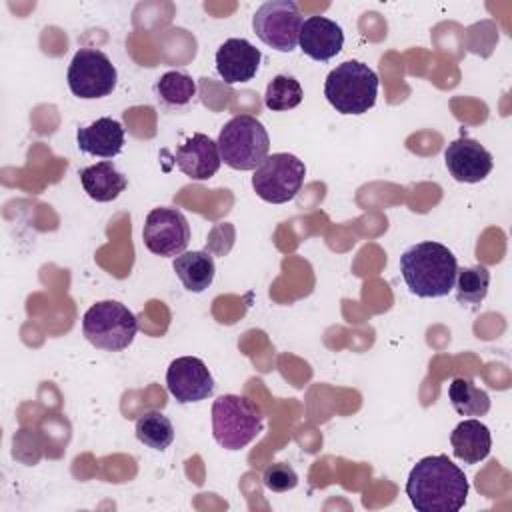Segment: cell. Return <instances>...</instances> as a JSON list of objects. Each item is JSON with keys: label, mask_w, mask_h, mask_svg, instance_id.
I'll return each mask as SVG.
<instances>
[{"label": "cell", "mask_w": 512, "mask_h": 512, "mask_svg": "<svg viewBox=\"0 0 512 512\" xmlns=\"http://www.w3.org/2000/svg\"><path fill=\"white\" fill-rule=\"evenodd\" d=\"M406 496L418 512H458L466 504L468 480L448 456H426L410 470Z\"/></svg>", "instance_id": "cell-1"}, {"label": "cell", "mask_w": 512, "mask_h": 512, "mask_svg": "<svg viewBox=\"0 0 512 512\" xmlns=\"http://www.w3.org/2000/svg\"><path fill=\"white\" fill-rule=\"evenodd\" d=\"M458 262L440 242H418L400 256V274L418 298H442L454 290Z\"/></svg>", "instance_id": "cell-2"}, {"label": "cell", "mask_w": 512, "mask_h": 512, "mask_svg": "<svg viewBox=\"0 0 512 512\" xmlns=\"http://www.w3.org/2000/svg\"><path fill=\"white\" fill-rule=\"evenodd\" d=\"M378 74L360 60H346L330 70L324 82L328 104L340 114H364L376 104Z\"/></svg>", "instance_id": "cell-3"}, {"label": "cell", "mask_w": 512, "mask_h": 512, "mask_svg": "<svg viewBox=\"0 0 512 512\" xmlns=\"http://www.w3.org/2000/svg\"><path fill=\"white\" fill-rule=\"evenodd\" d=\"M216 144L222 162L234 170H256L270 150V138L264 124L250 114H238L228 120L222 126Z\"/></svg>", "instance_id": "cell-4"}, {"label": "cell", "mask_w": 512, "mask_h": 512, "mask_svg": "<svg viewBox=\"0 0 512 512\" xmlns=\"http://www.w3.org/2000/svg\"><path fill=\"white\" fill-rule=\"evenodd\" d=\"M264 428L260 408L240 394H222L212 404V436L226 450L248 446Z\"/></svg>", "instance_id": "cell-5"}, {"label": "cell", "mask_w": 512, "mask_h": 512, "mask_svg": "<svg viewBox=\"0 0 512 512\" xmlns=\"http://www.w3.org/2000/svg\"><path fill=\"white\" fill-rule=\"evenodd\" d=\"M136 332V316L116 300H100L92 304L82 318L84 338L100 350L120 352L132 344Z\"/></svg>", "instance_id": "cell-6"}, {"label": "cell", "mask_w": 512, "mask_h": 512, "mask_svg": "<svg viewBox=\"0 0 512 512\" xmlns=\"http://www.w3.org/2000/svg\"><path fill=\"white\" fill-rule=\"evenodd\" d=\"M306 176L304 162L288 152H276L266 156V160L254 170L252 188L264 202L284 204L292 200Z\"/></svg>", "instance_id": "cell-7"}, {"label": "cell", "mask_w": 512, "mask_h": 512, "mask_svg": "<svg viewBox=\"0 0 512 512\" xmlns=\"http://www.w3.org/2000/svg\"><path fill=\"white\" fill-rule=\"evenodd\" d=\"M68 88L82 100L104 98L116 88L118 72L112 60L96 48H80L68 66Z\"/></svg>", "instance_id": "cell-8"}, {"label": "cell", "mask_w": 512, "mask_h": 512, "mask_svg": "<svg viewBox=\"0 0 512 512\" xmlns=\"http://www.w3.org/2000/svg\"><path fill=\"white\" fill-rule=\"evenodd\" d=\"M302 16L290 0L264 2L252 16L254 34L278 52H292L298 46Z\"/></svg>", "instance_id": "cell-9"}, {"label": "cell", "mask_w": 512, "mask_h": 512, "mask_svg": "<svg viewBox=\"0 0 512 512\" xmlns=\"http://www.w3.org/2000/svg\"><path fill=\"white\" fill-rule=\"evenodd\" d=\"M144 246L156 256H178L190 242V226L178 208H154L142 228Z\"/></svg>", "instance_id": "cell-10"}, {"label": "cell", "mask_w": 512, "mask_h": 512, "mask_svg": "<svg viewBox=\"0 0 512 512\" xmlns=\"http://www.w3.org/2000/svg\"><path fill=\"white\" fill-rule=\"evenodd\" d=\"M166 388L180 404L200 402L214 392V378L208 366L196 356H182L166 370Z\"/></svg>", "instance_id": "cell-11"}, {"label": "cell", "mask_w": 512, "mask_h": 512, "mask_svg": "<svg viewBox=\"0 0 512 512\" xmlns=\"http://www.w3.org/2000/svg\"><path fill=\"white\" fill-rule=\"evenodd\" d=\"M444 164L456 182L476 184L492 172L494 158L478 140L460 136L444 150Z\"/></svg>", "instance_id": "cell-12"}, {"label": "cell", "mask_w": 512, "mask_h": 512, "mask_svg": "<svg viewBox=\"0 0 512 512\" xmlns=\"http://www.w3.org/2000/svg\"><path fill=\"white\" fill-rule=\"evenodd\" d=\"M262 52L246 38H228L216 50V72L226 84L248 82L256 76Z\"/></svg>", "instance_id": "cell-13"}, {"label": "cell", "mask_w": 512, "mask_h": 512, "mask_svg": "<svg viewBox=\"0 0 512 512\" xmlns=\"http://www.w3.org/2000/svg\"><path fill=\"white\" fill-rule=\"evenodd\" d=\"M174 162L182 174L192 180L212 178L222 164L218 144L206 134H192L184 144L174 152Z\"/></svg>", "instance_id": "cell-14"}, {"label": "cell", "mask_w": 512, "mask_h": 512, "mask_svg": "<svg viewBox=\"0 0 512 512\" xmlns=\"http://www.w3.org/2000/svg\"><path fill=\"white\" fill-rule=\"evenodd\" d=\"M298 46L312 60L326 62L340 54L344 46L342 26L326 16H310L302 22Z\"/></svg>", "instance_id": "cell-15"}, {"label": "cell", "mask_w": 512, "mask_h": 512, "mask_svg": "<svg viewBox=\"0 0 512 512\" xmlns=\"http://www.w3.org/2000/svg\"><path fill=\"white\" fill-rule=\"evenodd\" d=\"M76 144L84 154L98 158H114L124 148V128L118 120L102 116L88 126L78 128Z\"/></svg>", "instance_id": "cell-16"}, {"label": "cell", "mask_w": 512, "mask_h": 512, "mask_svg": "<svg viewBox=\"0 0 512 512\" xmlns=\"http://www.w3.org/2000/svg\"><path fill=\"white\" fill-rule=\"evenodd\" d=\"M452 452L464 464L482 462L492 448V436L486 424L476 418L462 420L450 434Z\"/></svg>", "instance_id": "cell-17"}, {"label": "cell", "mask_w": 512, "mask_h": 512, "mask_svg": "<svg viewBox=\"0 0 512 512\" xmlns=\"http://www.w3.org/2000/svg\"><path fill=\"white\" fill-rule=\"evenodd\" d=\"M80 182L84 192L96 202L116 200L128 186V178L114 168L112 162L104 160L80 170Z\"/></svg>", "instance_id": "cell-18"}, {"label": "cell", "mask_w": 512, "mask_h": 512, "mask_svg": "<svg viewBox=\"0 0 512 512\" xmlns=\"http://www.w3.org/2000/svg\"><path fill=\"white\" fill-rule=\"evenodd\" d=\"M178 280L188 292H204L216 274L214 258L210 252L204 250H192V252H182L174 258L172 264Z\"/></svg>", "instance_id": "cell-19"}, {"label": "cell", "mask_w": 512, "mask_h": 512, "mask_svg": "<svg viewBox=\"0 0 512 512\" xmlns=\"http://www.w3.org/2000/svg\"><path fill=\"white\" fill-rule=\"evenodd\" d=\"M448 400L460 416H484L490 410V396L474 380L458 376L448 386Z\"/></svg>", "instance_id": "cell-20"}, {"label": "cell", "mask_w": 512, "mask_h": 512, "mask_svg": "<svg viewBox=\"0 0 512 512\" xmlns=\"http://www.w3.org/2000/svg\"><path fill=\"white\" fill-rule=\"evenodd\" d=\"M154 92L164 106L182 108L196 96V80L182 70H170L156 80Z\"/></svg>", "instance_id": "cell-21"}, {"label": "cell", "mask_w": 512, "mask_h": 512, "mask_svg": "<svg viewBox=\"0 0 512 512\" xmlns=\"http://www.w3.org/2000/svg\"><path fill=\"white\" fill-rule=\"evenodd\" d=\"M134 432L144 446L160 452L174 442V426L170 418L160 410H148L142 416H138Z\"/></svg>", "instance_id": "cell-22"}, {"label": "cell", "mask_w": 512, "mask_h": 512, "mask_svg": "<svg viewBox=\"0 0 512 512\" xmlns=\"http://www.w3.org/2000/svg\"><path fill=\"white\" fill-rule=\"evenodd\" d=\"M490 286V272L486 266H470V268H458L456 280H454V290H456V300L460 304H472L478 306Z\"/></svg>", "instance_id": "cell-23"}, {"label": "cell", "mask_w": 512, "mask_h": 512, "mask_svg": "<svg viewBox=\"0 0 512 512\" xmlns=\"http://www.w3.org/2000/svg\"><path fill=\"white\" fill-rule=\"evenodd\" d=\"M304 98L302 86L294 76L278 74L274 76L264 92V104L272 112H284L296 108Z\"/></svg>", "instance_id": "cell-24"}, {"label": "cell", "mask_w": 512, "mask_h": 512, "mask_svg": "<svg viewBox=\"0 0 512 512\" xmlns=\"http://www.w3.org/2000/svg\"><path fill=\"white\" fill-rule=\"evenodd\" d=\"M262 482L268 490L272 492H288L292 488H296L298 484V474L296 470L286 464V462H274L270 466L264 468V474H262Z\"/></svg>", "instance_id": "cell-25"}]
</instances>
